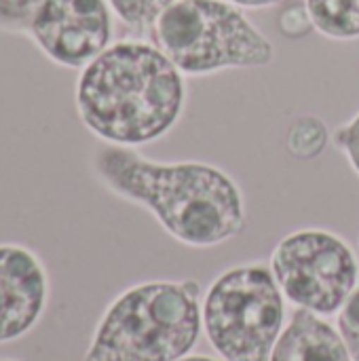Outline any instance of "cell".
Here are the masks:
<instances>
[{"mask_svg":"<svg viewBox=\"0 0 359 361\" xmlns=\"http://www.w3.org/2000/svg\"><path fill=\"white\" fill-rule=\"evenodd\" d=\"M95 176L116 197L144 205L178 241L212 247L239 235L245 205L239 186L207 163H154L131 148L106 144Z\"/></svg>","mask_w":359,"mask_h":361,"instance_id":"6da1fadb","label":"cell"},{"mask_svg":"<svg viewBox=\"0 0 359 361\" xmlns=\"http://www.w3.org/2000/svg\"><path fill=\"white\" fill-rule=\"evenodd\" d=\"M184 78L157 47L121 40L87 63L76 80L83 125L112 146H142L165 135L184 108Z\"/></svg>","mask_w":359,"mask_h":361,"instance_id":"7a4b0ae2","label":"cell"},{"mask_svg":"<svg viewBox=\"0 0 359 361\" xmlns=\"http://www.w3.org/2000/svg\"><path fill=\"white\" fill-rule=\"evenodd\" d=\"M197 281H152L121 294L106 311L83 361H176L203 326Z\"/></svg>","mask_w":359,"mask_h":361,"instance_id":"3957f363","label":"cell"},{"mask_svg":"<svg viewBox=\"0 0 359 361\" xmlns=\"http://www.w3.org/2000/svg\"><path fill=\"white\" fill-rule=\"evenodd\" d=\"M154 44L190 76L273 61L269 38L226 0H176L152 25Z\"/></svg>","mask_w":359,"mask_h":361,"instance_id":"277c9868","label":"cell"},{"mask_svg":"<svg viewBox=\"0 0 359 361\" xmlns=\"http://www.w3.org/2000/svg\"><path fill=\"white\" fill-rule=\"evenodd\" d=\"M203 326L224 361H271L284 328V296L262 264L235 267L207 290Z\"/></svg>","mask_w":359,"mask_h":361,"instance_id":"5b68a950","label":"cell"},{"mask_svg":"<svg viewBox=\"0 0 359 361\" xmlns=\"http://www.w3.org/2000/svg\"><path fill=\"white\" fill-rule=\"evenodd\" d=\"M273 277L300 309L334 315L359 281L353 250L328 231H298L284 237L271 256Z\"/></svg>","mask_w":359,"mask_h":361,"instance_id":"8992f818","label":"cell"},{"mask_svg":"<svg viewBox=\"0 0 359 361\" xmlns=\"http://www.w3.org/2000/svg\"><path fill=\"white\" fill-rule=\"evenodd\" d=\"M30 38L57 66L85 68L110 47L108 0H40Z\"/></svg>","mask_w":359,"mask_h":361,"instance_id":"52a82bcc","label":"cell"},{"mask_svg":"<svg viewBox=\"0 0 359 361\" xmlns=\"http://www.w3.org/2000/svg\"><path fill=\"white\" fill-rule=\"evenodd\" d=\"M49 281L40 260L21 245H0V343L28 334L40 319Z\"/></svg>","mask_w":359,"mask_h":361,"instance_id":"ba28073f","label":"cell"},{"mask_svg":"<svg viewBox=\"0 0 359 361\" xmlns=\"http://www.w3.org/2000/svg\"><path fill=\"white\" fill-rule=\"evenodd\" d=\"M271 361H353L341 332L317 313L298 309L281 332Z\"/></svg>","mask_w":359,"mask_h":361,"instance_id":"9c48e42d","label":"cell"},{"mask_svg":"<svg viewBox=\"0 0 359 361\" xmlns=\"http://www.w3.org/2000/svg\"><path fill=\"white\" fill-rule=\"evenodd\" d=\"M313 27L336 40L359 38V0H305Z\"/></svg>","mask_w":359,"mask_h":361,"instance_id":"30bf717a","label":"cell"},{"mask_svg":"<svg viewBox=\"0 0 359 361\" xmlns=\"http://www.w3.org/2000/svg\"><path fill=\"white\" fill-rule=\"evenodd\" d=\"M328 140L330 133L322 118L300 116L288 133V148L298 159H317L326 150Z\"/></svg>","mask_w":359,"mask_h":361,"instance_id":"8fae6325","label":"cell"},{"mask_svg":"<svg viewBox=\"0 0 359 361\" xmlns=\"http://www.w3.org/2000/svg\"><path fill=\"white\" fill-rule=\"evenodd\" d=\"M176 0H108L114 15L129 27H152Z\"/></svg>","mask_w":359,"mask_h":361,"instance_id":"7c38bea8","label":"cell"},{"mask_svg":"<svg viewBox=\"0 0 359 361\" xmlns=\"http://www.w3.org/2000/svg\"><path fill=\"white\" fill-rule=\"evenodd\" d=\"M40 0H0V32L30 36V25Z\"/></svg>","mask_w":359,"mask_h":361,"instance_id":"4fadbf2b","label":"cell"},{"mask_svg":"<svg viewBox=\"0 0 359 361\" xmlns=\"http://www.w3.org/2000/svg\"><path fill=\"white\" fill-rule=\"evenodd\" d=\"M339 332L351 353L353 361H359V281L343 309L339 311Z\"/></svg>","mask_w":359,"mask_h":361,"instance_id":"5bb4252c","label":"cell"},{"mask_svg":"<svg viewBox=\"0 0 359 361\" xmlns=\"http://www.w3.org/2000/svg\"><path fill=\"white\" fill-rule=\"evenodd\" d=\"M334 144L347 154L351 167L359 176V112L343 127L336 129L334 133Z\"/></svg>","mask_w":359,"mask_h":361,"instance_id":"9a60e30c","label":"cell"},{"mask_svg":"<svg viewBox=\"0 0 359 361\" xmlns=\"http://www.w3.org/2000/svg\"><path fill=\"white\" fill-rule=\"evenodd\" d=\"M279 27H281V32H284L286 36L300 38V36H305V34L311 32L313 21H311L307 8L296 6V8H288V11L281 13V17H279Z\"/></svg>","mask_w":359,"mask_h":361,"instance_id":"2e32d148","label":"cell"},{"mask_svg":"<svg viewBox=\"0 0 359 361\" xmlns=\"http://www.w3.org/2000/svg\"><path fill=\"white\" fill-rule=\"evenodd\" d=\"M235 6H245V8H267V6H273V4H281L286 0H226Z\"/></svg>","mask_w":359,"mask_h":361,"instance_id":"e0dca14e","label":"cell"},{"mask_svg":"<svg viewBox=\"0 0 359 361\" xmlns=\"http://www.w3.org/2000/svg\"><path fill=\"white\" fill-rule=\"evenodd\" d=\"M176 361H216L212 360V357H203V355H193V357H180V360Z\"/></svg>","mask_w":359,"mask_h":361,"instance_id":"ac0fdd59","label":"cell"},{"mask_svg":"<svg viewBox=\"0 0 359 361\" xmlns=\"http://www.w3.org/2000/svg\"><path fill=\"white\" fill-rule=\"evenodd\" d=\"M0 361H13V360H0Z\"/></svg>","mask_w":359,"mask_h":361,"instance_id":"d6986e66","label":"cell"}]
</instances>
